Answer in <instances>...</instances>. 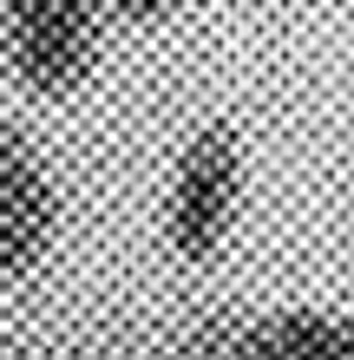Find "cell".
I'll list each match as a JSON object with an SVG mask.
<instances>
[{
    "mask_svg": "<svg viewBox=\"0 0 354 360\" xmlns=\"http://www.w3.org/2000/svg\"><path fill=\"white\" fill-rule=\"evenodd\" d=\"M243 203V144L230 124H203V131L177 151L171 177V210H164V236L184 262L217 256Z\"/></svg>",
    "mask_w": 354,
    "mask_h": 360,
    "instance_id": "6da1fadb",
    "label": "cell"
},
{
    "mask_svg": "<svg viewBox=\"0 0 354 360\" xmlns=\"http://www.w3.org/2000/svg\"><path fill=\"white\" fill-rule=\"evenodd\" d=\"M99 53V0H7V66L27 92L66 98Z\"/></svg>",
    "mask_w": 354,
    "mask_h": 360,
    "instance_id": "7a4b0ae2",
    "label": "cell"
},
{
    "mask_svg": "<svg viewBox=\"0 0 354 360\" xmlns=\"http://www.w3.org/2000/svg\"><path fill=\"white\" fill-rule=\"evenodd\" d=\"M53 177L20 131H0V282L27 275L53 243Z\"/></svg>",
    "mask_w": 354,
    "mask_h": 360,
    "instance_id": "3957f363",
    "label": "cell"
},
{
    "mask_svg": "<svg viewBox=\"0 0 354 360\" xmlns=\"http://www.w3.org/2000/svg\"><path fill=\"white\" fill-rule=\"evenodd\" d=\"M217 347L230 360H354V314L289 308L217 334Z\"/></svg>",
    "mask_w": 354,
    "mask_h": 360,
    "instance_id": "277c9868",
    "label": "cell"
},
{
    "mask_svg": "<svg viewBox=\"0 0 354 360\" xmlns=\"http://www.w3.org/2000/svg\"><path fill=\"white\" fill-rule=\"evenodd\" d=\"M112 7H118L125 20H158L164 7H171V0H112Z\"/></svg>",
    "mask_w": 354,
    "mask_h": 360,
    "instance_id": "5b68a950",
    "label": "cell"
},
{
    "mask_svg": "<svg viewBox=\"0 0 354 360\" xmlns=\"http://www.w3.org/2000/svg\"><path fill=\"white\" fill-rule=\"evenodd\" d=\"M0 360H27V354H20V347H7V341H0Z\"/></svg>",
    "mask_w": 354,
    "mask_h": 360,
    "instance_id": "8992f818",
    "label": "cell"
}]
</instances>
